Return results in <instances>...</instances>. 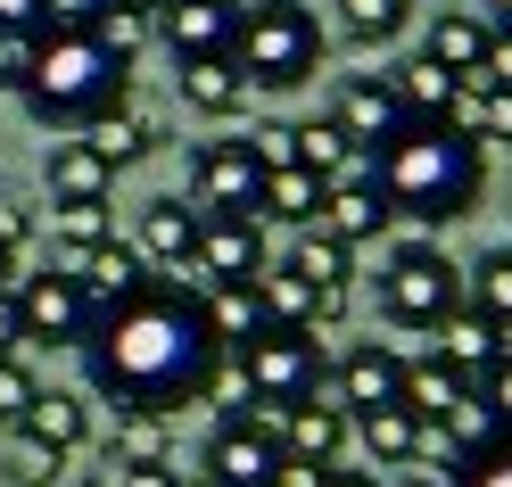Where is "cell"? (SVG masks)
<instances>
[{"instance_id":"cell-1","label":"cell","mask_w":512,"mask_h":487,"mask_svg":"<svg viewBox=\"0 0 512 487\" xmlns=\"http://www.w3.org/2000/svg\"><path fill=\"white\" fill-rule=\"evenodd\" d=\"M83 364H91V388L116 405V413H182L215 397L223 380V339L207 331V306L190 281H149L133 306H116L91 322L83 339Z\"/></svg>"},{"instance_id":"cell-2","label":"cell","mask_w":512,"mask_h":487,"mask_svg":"<svg viewBox=\"0 0 512 487\" xmlns=\"http://www.w3.org/2000/svg\"><path fill=\"white\" fill-rule=\"evenodd\" d=\"M124 75H133V67L91 42L83 17H50L42 34H34V67H25L17 100L34 108V124H50V133H91L108 108L133 100V83H124Z\"/></svg>"},{"instance_id":"cell-3","label":"cell","mask_w":512,"mask_h":487,"mask_svg":"<svg viewBox=\"0 0 512 487\" xmlns=\"http://www.w3.org/2000/svg\"><path fill=\"white\" fill-rule=\"evenodd\" d=\"M372 182L389 190V207L413 223H455L479 207V182H488V157L479 141H463L455 124L413 116L389 149H372Z\"/></svg>"},{"instance_id":"cell-4","label":"cell","mask_w":512,"mask_h":487,"mask_svg":"<svg viewBox=\"0 0 512 487\" xmlns=\"http://www.w3.org/2000/svg\"><path fill=\"white\" fill-rule=\"evenodd\" d=\"M232 67L248 91H298L323 67V25L306 0H240V34H232Z\"/></svg>"},{"instance_id":"cell-5","label":"cell","mask_w":512,"mask_h":487,"mask_svg":"<svg viewBox=\"0 0 512 487\" xmlns=\"http://www.w3.org/2000/svg\"><path fill=\"white\" fill-rule=\"evenodd\" d=\"M223 372L248 388V405L290 413V405H306V397H323L331 355H323V339H314V331H273V322H265L256 339H240L232 355H223Z\"/></svg>"},{"instance_id":"cell-6","label":"cell","mask_w":512,"mask_h":487,"mask_svg":"<svg viewBox=\"0 0 512 487\" xmlns=\"http://www.w3.org/2000/svg\"><path fill=\"white\" fill-rule=\"evenodd\" d=\"M463 306V265L438 240H397L380 256V322L397 331H438Z\"/></svg>"},{"instance_id":"cell-7","label":"cell","mask_w":512,"mask_h":487,"mask_svg":"<svg viewBox=\"0 0 512 487\" xmlns=\"http://www.w3.org/2000/svg\"><path fill=\"white\" fill-rule=\"evenodd\" d=\"M281 471V430H265L256 413L215 421V438L199 446V479L207 487H273Z\"/></svg>"},{"instance_id":"cell-8","label":"cell","mask_w":512,"mask_h":487,"mask_svg":"<svg viewBox=\"0 0 512 487\" xmlns=\"http://www.w3.org/2000/svg\"><path fill=\"white\" fill-rule=\"evenodd\" d=\"M265 166L248 157V141H199L190 149V207L199 215H256Z\"/></svg>"},{"instance_id":"cell-9","label":"cell","mask_w":512,"mask_h":487,"mask_svg":"<svg viewBox=\"0 0 512 487\" xmlns=\"http://www.w3.org/2000/svg\"><path fill=\"white\" fill-rule=\"evenodd\" d=\"M58 273H67V281L83 289L91 322H100V314H116V306H133L141 289L157 281V273L141 265V248H133V240H100V248H75V256H58Z\"/></svg>"},{"instance_id":"cell-10","label":"cell","mask_w":512,"mask_h":487,"mask_svg":"<svg viewBox=\"0 0 512 487\" xmlns=\"http://www.w3.org/2000/svg\"><path fill=\"white\" fill-rule=\"evenodd\" d=\"M9 298H17V322H25L34 347H83L91 339V306H83V289L67 273H25Z\"/></svg>"},{"instance_id":"cell-11","label":"cell","mask_w":512,"mask_h":487,"mask_svg":"<svg viewBox=\"0 0 512 487\" xmlns=\"http://www.w3.org/2000/svg\"><path fill=\"white\" fill-rule=\"evenodd\" d=\"M331 380H339V413L347 421H364V413H380V405H405V355L389 347V339H356L331 364Z\"/></svg>"},{"instance_id":"cell-12","label":"cell","mask_w":512,"mask_h":487,"mask_svg":"<svg viewBox=\"0 0 512 487\" xmlns=\"http://www.w3.org/2000/svg\"><path fill=\"white\" fill-rule=\"evenodd\" d=\"M157 42L174 50V67H190V58H223L240 34V0H157L149 9Z\"/></svg>"},{"instance_id":"cell-13","label":"cell","mask_w":512,"mask_h":487,"mask_svg":"<svg viewBox=\"0 0 512 487\" xmlns=\"http://www.w3.org/2000/svg\"><path fill=\"white\" fill-rule=\"evenodd\" d=\"M190 289H215V281H256L265 273V223L256 215H207L199 223V256H190Z\"/></svg>"},{"instance_id":"cell-14","label":"cell","mask_w":512,"mask_h":487,"mask_svg":"<svg viewBox=\"0 0 512 487\" xmlns=\"http://www.w3.org/2000/svg\"><path fill=\"white\" fill-rule=\"evenodd\" d=\"M256 306H265L273 331H331L347 314V289H306L290 265H265L256 273Z\"/></svg>"},{"instance_id":"cell-15","label":"cell","mask_w":512,"mask_h":487,"mask_svg":"<svg viewBox=\"0 0 512 487\" xmlns=\"http://www.w3.org/2000/svg\"><path fill=\"white\" fill-rule=\"evenodd\" d=\"M331 116L347 124V141H364V149H389L405 124H413L389 75H347V83H339V100H331Z\"/></svg>"},{"instance_id":"cell-16","label":"cell","mask_w":512,"mask_h":487,"mask_svg":"<svg viewBox=\"0 0 512 487\" xmlns=\"http://www.w3.org/2000/svg\"><path fill=\"white\" fill-rule=\"evenodd\" d=\"M199 223H207L199 207H182V199H149V207H141V240H133V248H141V265H149L157 281H182V273H190V256H199Z\"/></svg>"},{"instance_id":"cell-17","label":"cell","mask_w":512,"mask_h":487,"mask_svg":"<svg viewBox=\"0 0 512 487\" xmlns=\"http://www.w3.org/2000/svg\"><path fill=\"white\" fill-rule=\"evenodd\" d=\"M42 182H50V207H91V199L108 207V199H116V166H108L83 133H75V141H50Z\"/></svg>"},{"instance_id":"cell-18","label":"cell","mask_w":512,"mask_h":487,"mask_svg":"<svg viewBox=\"0 0 512 487\" xmlns=\"http://www.w3.org/2000/svg\"><path fill=\"white\" fill-rule=\"evenodd\" d=\"M298 166L323 190H339V182H372V149L347 141L339 116H314V124H298Z\"/></svg>"},{"instance_id":"cell-19","label":"cell","mask_w":512,"mask_h":487,"mask_svg":"<svg viewBox=\"0 0 512 487\" xmlns=\"http://www.w3.org/2000/svg\"><path fill=\"white\" fill-rule=\"evenodd\" d=\"M347 438H356V421H347L331 397H306L281 413V454H298V463H339Z\"/></svg>"},{"instance_id":"cell-20","label":"cell","mask_w":512,"mask_h":487,"mask_svg":"<svg viewBox=\"0 0 512 487\" xmlns=\"http://www.w3.org/2000/svg\"><path fill=\"white\" fill-rule=\"evenodd\" d=\"M389 223H397V207H389V190H380V182H339L331 199H323V232L339 248H372Z\"/></svg>"},{"instance_id":"cell-21","label":"cell","mask_w":512,"mask_h":487,"mask_svg":"<svg viewBox=\"0 0 512 487\" xmlns=\"http://www.w3.org/2000/svg\"><path fill=\"white\" fill-rule=\"evenodd\" d=\"M422 58H430V67H446L455 83H479V58H488V17H471V9H438V17H430V34H422Z\"/></svg>"},{"instance_id":"cell-22","label":"cell","mask_w":512,"mask_h":487,"mask_svg":"<svg viewBox=\"0 0 512 487\" xmlns=\"http://www.w3.org/2000/svg\"><path fill=\"white\" fill-rule=\"evenodd\" d=\"M83 430H91V413H83V397H67V388H42V397L17 413V438L25 446H50V454H75Z\"/></svg>"},{"instance_id":"cell-23","label":"cell","mask_w":512,"mask_h":487,"mask_svg":"<svg viewBox=\"0 0 512 487\" xmlns=\"http://www.w3.org/2000/svg\"><path fill=\"white\" fill-rule=\"evenodd\" d=\"M430 355H438L446 372H463V380L479 388V372L496 364V322H488V314H471V306H455V314L438 322V347H430Z\"/></svg>"},{"instance_id":"cell-24","label":"cell","mask_w":512,"mask_h":487,"mask_svg":"<svg viewBox=\"0 0 512 487\" xmlns=\"http://www.w3.org/2000/svg\"><path fill=\"white\" fill-rule=\"evenodd\" d=\"M323 199L331 190L306 166H281V174H265V190H256V223H298V232H314V223H323Z\"/></svg>"},{"instance_id":"cell-25","label":"cell","mask_w":512,"mask_h":487,"mask_svg":"<svg viewBox=\"0 0 512 487\" xmlns=\"http://www.w3.org/2000/svg\"><path fill=\"white\" fill-rule=\"evenodd\" d=\"M83 141H91V149H100L108 166L124 174V166H141V157H149L157 141H166V116H149V108H108V116L91 124Z\"/></svg>"},{"instance_id":"cell-26","label":"cell","mask_w":512,"mask_h":487,"mask_svg":"<svg viewBox=\"0 0 512 487\" xmlns=\"http://www.w3.org/2000/svg\"><path fill=\"white\" fill-rule=\"evenodd\" d=\"M182 100L199 116H240L248 108V75L232 67V50H223V58H190V67H182Z\"/></svg>"},{"instance_id":"cell-27","label":"cell","mask_w":512,"mask_h":487,"mask_svg":"<svg viewBox=\"0 0 512 487\" xmlns=\"http://www.w3.org/2000/svg\"><path fill=\"white\" fill-rule=\"evenodd\" d=\"M199 306H207V331L223 339V355H232L240 339H256V331H265V306H256V281H215V289H199Z\"/></svg>"},{"instance_id":"cell-28","label":"cell","mask_w":512,"mask_h":487,"mask_svg":"<svg viewBox=\"0 0 512 487\" xmlns=\"http://www.w3.org/2000/svg\"><path fill=\"white\" fill-rule=\"evenodd\" d=\"M356 438L372 454V471H405L413 463V446H422V413H405V405H380L356 421Z\"/></svg>"},{"instance_id":"cell-29","label":"cell","mask_w":512,"mask_h":487,"mask_svg":"<svg viewBox=\"0 0 512 487\" xmlns=\"http://www.w3.org/2000/svg\"><path fill=\"white\" fill-rule=\"evenodd\" d=\"M290 273H298L306 289H347V273H356V248H339L323 223H314V232H298V248H290Z\"/></svg>"},{"instance_id":"cell-30","label":"cell","mask_w":512,"mask_h":487,"mask_svg":"<svg viewBox=\"0 0 512 487\" xmlns=\"http://www.w3.org/2000/svg\"><path fill=\"white\" fill-rule=\"evenodd\" d=\"M463 372H446L438 364V355H422V364H405V413H422V421H446V413H455L463 405Z\"/></svg>"},{"instance_id":"cell-31","label":"cell","mask_w":512,"mask_h":487,"mask_svg":"<svg viewBox=\"0 0 512 487\" xmlns=\"http://www.w3.org/2000/svg\"><path fill=\"white\" fill-rule=\"evenodd\" d=\"M463 306H471V314H488L496 331L512 322V248H488V256L463 273Z\"/></svg>"},{"instance_id":"cell-32","label":"cell","mask_w":512,"mask_h":487,"mask_svg":"<svg viewBox=\"0 0 512 487\" xmlns=\"http://www.w3.org/2000/svg\"><path fill=\"white\" fill-rule=\"evenodd\" d=\"M389 83H397L405 116H446V100H455V75H446V67H430L422 50H413L405 67H389Z\"/></svg>"},{"instance_id":"cell-33","label":"cell","mask_w":512,"mask_h":487,"mask_svg":"<svg viewBox=\"0 0 512 487\" xmlns=\"http://www.w3.org/2000/svg\"><path fill=\"white\" fill-rule=\"evenodd\" d=\"M405 17H413V0H339V25H347V42H364V50L397 42V34H405Z\"/></svg>"},{"instance_id":"cell-34","label":"cell","mask_w":512,"mask_h":487,"mask_svg":"<svg viewBox=\"0 0 512 487\" xmlns=\"http://www.w3.org/2000/svg\"><path fill=\"white\" fill-rule=\"evenodd\" d=\"M116 463H174V454H166V421H157V413H116L108 471H116Z\"/></svg>"},{"instance_id":"cell-35","label":"cell","mask_w":512,"mask_h":487,"mask_svg":"<svg viewBox=\"0 0 512 487\" xmlns=\"http://www.w3.org/2000/svg\"><path fill=\"white\" fill-rule=\"evenodd\" d=\"M83 25H91V42H100L108 58H124V67H133V50L157 34L149 9H83Z\"/></svg>"},{"instance_id":"cell-36","label":"cell","mask_w":512,"mask_h":487,"mask_svg":"<svg viewBox=\"0 0 512 487\" xmlns=\"http://www.w3.org/2000/svg\"><path fill=\"white\" fill-rule=\"evenodd\" d=\"M50 232H58V248H100V240H116V215L91 199V207H50Z\"/></svg>"},{"instance_id":"cell-37","label":"cell","mask_w":512,"mask_h":487,"mask_svg":"<svg viewBox=\"0 0 512 487\" xmlns=\"http://www.w3.org/2000/svg\"><path fill=\"white\" fill-rule=\"evenodd\" d=\"M446 487H512V438H488L479 454H463V471Z\"/></svg>"},{"instance_id":"cell-38","label":"cell","mask_w":512,"mask_h":487,"mask_svg":"<svg viewBox=\"0 0 512 487\" xmlns=\"http://www.w3.org/2000/svg\"><path fill=\"white\" fill-rule=\"evenodd\" d=\"M34 397H42V380H34V372H25V364H17V355H0V430H17V413H25V405H34Z\"/></svg>"},{"instance_id":"cell-39","label":"cell","mask_w":512,"mask_h":487,"mask_svg":"<svg viewBox=\"0 0 512 487\" xmlns=\"http://www.w3.org/2000/svg\"><path fill=\"white\" fill-rule=\"evenodd\" d=\"M248 157H256L265 174L298 166V124H256V133H248Z\"/></svg>"},{"instance_id":"cell-40","label":"cell","mask_w":512,"mask_h":487,"mask_svg":"<svg viewBox=\"0 0 512 487\" xmlns=\"http://www.w3.org/2000/svg\"><path fill=\"white\" fill-rule=\"evenodd\" d=\"M479 405H488V413H496V430L512 438V355H496V364L479 372Z\"/></svg>"},{"instance_id":"cell-41","label":"cell","mask_w":512,"mask_h":487,"mask_svg":"<svg viewBox=\"0 0 512 487\" xmlns=\"http://www.w3.org/2000/svg\"><path fill=\"white\" fill-rule=\"evenodd\" d=\"M479 91V83H471ZM471 141L488 149V141H512V91H479V124H471Z\"/></svg>"},{"instance_id":"cell-42","label":"cell","mask_w":512,"mask_h":487,"mask_svg":"<svg viewBox=\"0 0 512 487\" xmlns=\"http://www.w3.org/2000/svg\"><path fill=\"white\" fill-rule=\"evenodd\" d=\"M479 91H512V25H488V58H479Z\"/></svg>"},{"instance_id":"cell-43","label":"cell","mask_w":512,"mask_h":487,"mask_svg":"<svg viewBox=\"0 0 512 487\" xmlns=\"http://www.w3.org/2000/svg\"><path fill=\"white\" fill-rule=\"evenodd\" d=\"M58 463H67V454H50V446H25V438H17L9 479H17V487H50V479H58Z\"/></svg>"},{"instance_id":"cell-44","label":"cell","mask_w":512,"mask_h":487,"mask_svg":"<svg viewBox=\"0 0 512 487\" xmlns=\"http://www.w3.org/2000/svg\"><path fill=\"white\" fill-rule=\"evenodd\" d=\"M58 17V0H0V34H42Z\"/></svg>"},{"instance_id":"cell-45","label":"cell","mask_w":512,"mask_h":487,"mask_svg":"<svg viewBox=\"0 0 512 487\" xmlns=\"http://www.w3.org/2000/svg\"><path fill=\"white\" fill-rule=\"evenodd\" d=\"M25 67H34V34H0V91H25Z\"/></svg>"},{"instance_id":"cell-46","label":"cell","mask_w":512,"mask_h":487,"mask_svg":"<svg viewBox=\"0 0 512 487\" xmlns=\"http://www.w3.org/2000/svg\"><path fill=\"white\" fill-rule=\"evenodd\" d=\"M108 487H182V471L174 463H116Z\"/></svg>"},{"instance_id":"cell-47","label":"cell","mask_w":512,"mask_h":487,"mask_svg":"<svg viewBox=\"0 0 512 487\" xmlns=\"http://www.w3.org/2000/svg\"><path fill=\"white\" fill-rule=\"evenodd\" d=\"M0 248H9V256H25V248H34V215H25V207H9V199H0Z\"/></svg>"},{"instance_id":"cell-48","label":"cell","mask_w":512,"mask_h":487,"mask_svg":"<svg viewBox=\"0 0 512 487\" xmlns=\"http://www.w3.org/2000/svg\"><path fill=\"white\" fill-rule=\"evenodd\" d=\"M331 479V463H298V454H281V471H273V487H323Z\"/></svg>"},{"instance_id":"cell-49","label":"cell","mask_w":512,"mask_h":487,"mask_svg":"<svg viewBox=\"0 0 512 487\" xmlns=\"http://www.w3.org/2000/svg\"><path fill=\"white\" fill-rule=\"evenodd\" d=\"M17 347H25V322H17V298L0 289V355H17Z\"/></svg>"},{"instance_id":"cell-50","label":"cell","mask_w":512,"mask_h":487,"mask_svg":"<svg viewBox=\"0 0 512 487\" xmlns=\"http://www.w3.org/2000/svg\"><path fill=\"white\" fill-rule=\"evenodd\" d=\"M323 487H380V479H372V471H339V463H331V479H323Z\"/></svg>"},{"instance_id":"cell-51","label":"cell","mask_w":512,"mask_h":487,"mask_svg":"<svg viewBox=\"0 0 512 487\" xmlns=\"http://www.w3.org/2000/svg\"><path fill=\"white\" fill-rule=\"evenodd\" d=\"M91 9H157V0H91Z\"/></svg>"},{"instance_id":"cell-52","label":"cell","mask_w":512,"mask_h":487,"mask_svg":"<svg viewBox=\"0 0 512 487\" xmlns=\"http://www.w3.org/2000/svg\"><path fill=\"white\" fill-rule=\"evenodd\" d=\"M9 281H17V256H9V248H0V289H9Z\"/></svg>"},{"instance_id":"cell-53","label":"cell","mask_w":512,"mask_h":487,"mask_svg":"<svg viewBox=\"0 0 512 487\" xmlns=\"http://www.w3.org/2000/svg\"><path fill=\"white\" fill-rule=\"evenodd\" d=\"M488 9H496V17H504V25H512V0H488Z\"/></svg>"},{"instance_id":"cell-54","label":"cell","mask_w":512,"mask_h":487,"mask_svg":"<svg viewBox=\"0 0 512 487\" xmlns=\"http://www.w3.org/2000/svg\"><path fill=\"white\" fill-rule=\"evenodd\" d=\"M389 487H438V479H389Z\"/></svg>"},{"instance_id":"cell-55","label":"cell","mask_w":512,"mask_h":487,"mask_svg":"<svg viewBox=\"0 0 512 487\" xmlns=\"http://www.w3.org/2000/svg\"><path fill=\"white\" fill-rule=\"evenodd\" d=\"M83 487H108V479H83Z\"/></svg>"}]
</instances>
